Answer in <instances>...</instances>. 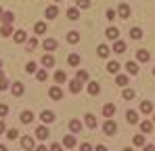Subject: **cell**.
<instances>
[{
  "mask_svg": "<svg viewBox=\"0 0 155 151\" xmlns=\"http://www.w3.org/2000/svg\"><path fill=\"white\" fill-rule=\"evenodd\" d=\"M153 124L155 122H151V120H143V122H140V132L151 134V132H153Z\"/></svg>",
  "mask_w": 155,
  "mask_h": 151,
  "instance_id": "8",
  "label": "cell"
},
{
  "mask_svg": "<svg viewBox=\"0 0 155 151\" xmlns=\"http://www.w3.org/2000/svg\"><path fill=\"white\" fill-rule=\"evenodd\" d=\"M48 97H51L52 101H61L63 99V90H61L59 86H52L51 90H48Z\"/></svg>",
  "mask_w": 155,
  "mask_h": 151,
  "instance_id": "5",
  "label": "cell"
},
{
  "mask_svg": "<svg viewBox=\"0 0 155 151\" xmlns=\"http://www.w3.org/2000/svg\"><path fill=\"white\" fill-rule=\"evenodd\" d=\"M42 49L48 50V52H51V50H54V49H57V40H54V38H46V40L42 42Z\"/></svg>",
  "mask_w": 155,
  "mask_h": 151,
  "instance_id": "13",
  "label": "cell"
},
{
  "mask_svg": "<svg viewBox=\"0 0 155 151\" xmlns=\"http://www.w3.org/2000/svg\"><path fill=\"white\" fill-rule=\"evenodd\" d=\"M115 84L122 86V88H126V86H128V76H117V78H115Z\"/></svg>",
  "mask_w": 155,
  "mask_h": 151,
  "instance_id": "34",
  "label": "cell"
},
{
  "mask_svg": "<svg viewBox=\"0 0 155 151\" xmlns=\"http://www.w3.org/2000/svg\"><path fill=\"white\" fill-rule=\"evenodd\" d=\"M105 17H107V21H113V19H115V11H113V8H107Z\"/></svg>",
  "mask_w": 155,
  "mask_h": 151,
  "instance_id": "44",
  "label": "cell"
},
{
  "mask_svg": "<svg viewBox=\"0 0 155 151\" xmlns=\"http://www.w3.org/2000/svg\"><path fill=\"white\" fill-rule=\"evenodd\" d=\"M63 147H67V149L76 147V136H74V134H67V136H63Z\"/></svg>",
  "mask_w": 155,
  "mask_h": 151,
  "instance_id": "18",
  "label": "cell"
},
{
  "mask_svg": "<svg viewBox=\"0 0 155 151\" xmlns=\"http://www.w3.org/2000/svg\"><path fill=\"white\" fill-rule=\"evenodd\" d=\"M80 38H82L80 32H69V34H67V42H69V44H78Z\"/></svg>",
  "mask_w": 155,
  "mask_h": 151,
  "instance_id": "23",
  "label": "cell"
},
{
  "mask_svg": "<svg viewBox=\"0 0 155 151\" xmlns=\"http://www.w3.org/2000/svg\"><path fill=\"white\" fill-rule=\"evenodd\" d=\"M67 63H69V65H74V67H78V65L82 63V57L76 55V52H71V55H69V59H67Z\"/></svg>",
  "mask_w": 155,
  "mask_h": 151,
  "instance_id": "24",
  "label": "cell"
},
{
  "mask_svg": "<svg viewBox=\"0 0 155 151\" xmlns=\"http://www.w3.org/2000/svg\"><path fill=\"white\" fill-rule=\"evenodd\" d=\"M126 69H128V74L136 76L138 74V63H136V61H128V63H126Z\"/></svg>",
  "mask_w": 155,
  "mask_h": 151,
  "instance_id": "27",
  "label": "cell"
},
{
  "mask_svg": "<svg viewBox=\"0 0 155 151\" xmlns=\"http://www.w3.org/2000/svg\"><path fill=\"white\" fill-rule=\"evenodd\" d=\"M132 143H134L136 147H145V132H143V134H136Z\"/></svg>",
  "mask_w": 155,
  "mask_h": 151,
  "instance_id": "35",
  "label": "cell"
},
{
  "mask_svg": "<svg viewBox=\"0 0 155 151\" xmlns=\"http://www.w3.org/2000/svg\"><path fill=\"white\" fill-rule=\"evenodd\" d=\"M122 97H124L126 101H132L134 97H136V92H134L132 88H124V92H122Z\"/></svg>",
  "mask_w": 155,
  "mask_h": 151,
  "instance_id": "36",
  "label": "cell"
},
{
  "mask_svg": "<svg viewBox=\"0 0 155 151\" xmlns=\"http://www.w3.org/2000/svg\"><path fill=\"white\" fill-rule=\"evenodd\" d=\"M21 147L23 149H36V139L34 136H29V134H25V136H21Z\"/></svg>",
  "mask_w": 155,
  "mask_h": 151,
  "instance_id": "2",
  "label": "cell"
},
{
  "mask_svg": "<svg viewBox=\"0 0 155 151\" xmlns=\"http://www.w3.org/2000/svg\"><path fill=\"white\" fill-rule=\"evenodd\" d=\"M54 80H57V82H59V84H63V82H65V80H67V74H65V72H63V69H59V72H57V74H54Z\"/></svg>",
  "mask_w": 155,
  "mask_h": 151,
  "instance_id": "38",
  "label": "cell"
},
{
  "mask_svg": "<svg viewBox=\"0 0 155 151\" xmlns=\"http://www.w3.org/2000/svg\"><path fill=\"white\" fill-rule=\"evenodd\" d=\"M126 122H128V124H138V122H140V120H138V111L128 109V111H126Z\"/></svg>",
  "mask_w": 155,
  "mask_h": 151,
  "instance_id": "4",
  "label": "cell"
},
{
  "mask_svg": "<svg viewBox=\"0 0 155 151\" xmlns=\"http://www.w3.org/2000/svg\"><path fill=\"white\" fill-rule=\"evenodd\" d=\"M51 149H52V151H59V149H61V145H59V143H52Z\"/></svg>",
  "mask_w": 155,
  "mask_h": 151,
  "instance_id": "48",
  "label": "cell"
},
{
  "mask_svg": "<svg viewBox=\"0 0 155 151\" xmlns=\"http://www.w3.org/2000/svg\"><path fill=\"white\" fill-rule=\"evenodd\" d=\"M46 29H48V27H46V23H42V21H38V23L34 25V32H36V34H46Z\"/></svg>",
  "mask_w": 155,
  "mask_h": 151,
  "instance_id": "33",
  "label": "cell"
},
{
  "mask_svg": "<svg viewBox=\"0 0 155 151\" xmlns=\"http://www.w3.org/2000/svg\"><path fill=\"white\" fill-rule=\"evenodd\" d=\"M136 59H138L140 63H147V61L151 59V52L147 49H140V50H136Z\"/></svg>",
  "mask_w": 155,
  "mask_h": 151,
  "instance_id": "6",
  "label": "cell"
},
{
  "mask_svg": "<svg viewBox=\"0 0 155 151\" xmlns=\"http://www.w3.org/2000/svg\"><path fill=\"white\" fill-rule=\"evenodd\" d=\"M6 88H8V82L4 76H0V90H6Z\"/></svg>",
  "mask_w": 155,
  "mask_h": 151,
  "instance_id": "47",
  "label": "cell"
},
{
  "mask_svg": "<svg viewBox=\"0 0 155 151\" xmlns=\"http://www.w3.org/2000/svg\"><path fill=\"white\" fill-rule=\"evenodd\" d=\"M97 52H99V57H109V52H111V49H109L107 44H99V49H97Z\"/></svg>",
  "mask_w": 155,
  "mask_h": 151,
  "instance_id": "30",
  "label": "cell"
},
{
  "mask_svg": "<svg viewBox=\"0 0 155 151\" xmlns=\"http://www.w3.org/2000/svg\"><path fill=\"white\" fill-rule=\"evenodd\" d=\"M25 72L27 74H36V72H38V65H36L34 61H29V63L25 65Z\"/></svg>",
  "mask_w": 155,
  "mask_h": 151,
  "instance_id": "41",
  "label": "cell"
},
{
  "mask_svg": "<svg viewBox=\"0 0 155 151\" xmlns=\"http://www.w3.org/2000/svg\"><path fill=\"white\" fill-rule=\"evenodd\" d=\"M113 52H117V55L126 52V42H122V40H113Z\"/></svg>",
  "mask_w": 155,
  "mask_h": 151,
  "instance_id": "16",
  "label": "cell"
},
{
  "mask_svg": "<svg viewBox=\"0 0 155 151\" xmlns=\"http://www.w3.org/2000/svg\"><path fill=\"white\" fill-rule=\"evenodd\" d=\"M19 120H21L23 124H31V120H34V111H29V109H25V111H21Z\"/></svg>",
  "mask_w": 155,
  "mask_h": 151,
  "instance_id": "12",
  "label": "cell"
},
{
  "mask_svg": "<svg viewBox=\"0 0 155 151\" xmlns=\"http://www.w3.org/2000/svg\"><path fill=\"white\" fill-rule=\"evenodd\" d=\"M54 2H61V0H54Z\"/></svg>",
  "mask_w": 155,
  "mask_h": 151,
  "instance_id": "55",
  "label": "cell"
},
{
  "mask_svg": "<svg viewBox=\"0 0 155 151\" xmlns=\"http://www.w3.org/2000/svg\"><path fill=\"white\" fill-rule=\"evenodd\" d=\"M2 15H4V11H2V8H0V19H2Z\"/></svg>",
  "mask_w": 155,
  "mask_h": 151,
  "instance_id": "50",
  "label": "cell"
},
{
  "mask_svg": "<svg viewBox=\"0 0 155 151\" xmlns=\"http://www.w3.org/2000/svg\"><path fill=\"white\" fill-rule=\"evenodd\" d=\"M2 132H6V128H4V122L0 120V134H2Z\"/></svg>",
  "mask_w": 155,
  "mask_h": 151,
  "instance_id": "49",
  "label": "cell"
},
{
  "mask_svg": "<svg viewBox=\"0 0 155 151\" xmlns=\"http://www.w3.org/2000/svg\"><path fill=\"white\" fill-rule=\"evenodd\" d=\"M57 15H59V8H57V6H48V8H46V17H48V19H54Z\"/></svg>",
  "mask_w": 155,
  "mask_h": 151,
  "instance_id": "37",
  "label": "cell"
},
{
  "mask_svg": "<svg viewBox=\"0 0 155 151\" xmlns=\"http://www.w3.org/2000/svg\"><path fill=\"white\" fill-rule=\"evenodd\" d=\"M153 76H155V67H153Z\"/></svg>",
  "mask_w": 155,
  "mask_h": 151,
  "instance_id": "53",
  "label": "cell"
},
{
  "mask_svg": "<svg viewBox=\"0 0 155 151\" xmlns=\"http://www.w3.org/2000/svg\"><path fill=\"white\" fill-rule=\"evenodd\" d=\"M67 19H69V21L80 19V11H78V8H69V11H67Z\"/></svg>",
  "mask_w": 155,
  "mask_h": 151,
  "instance_id": "32",
  "label": "cell"
},
{
  "mask_svg": "<svg viewBox=\"0 0 155 151\" xmlns=\"http://www.w3.org/2000/svg\"><path fill=\"white\" fill-rule=\"evenodd\" d=\"M48 134H51V132H48V128H46V126H38V128H36V139L46 141V139H48Z\"/></svg>",
  "mask_w": 155,
  "mask_h": 151,
  "instance_id": "3",
  "label": "cell"
},
{
  "mask_svg": "<svg viewBox=\"0 0 155 151\" xmlns=\"http://www.w3.org/2000/svg\"><path fill=\"white\" fill-rule=\"evenodd\" d=\"M36 78H38V82H44V80L48 78V72H46V69H38V72H36Z\"/></svg>",
  "mask_w": 155,
  "mask_h": 151,
  "instance_id": "39",
  "label": "cell"
},
{
  "mask_svg": "<svg viewBox=\"0 0 155 151\" xmlns=\"http://www.w3.org/2000/svg\"><path fill=\"white\" fill-rule=\"evenodd\" d=\"M11 92H13V97H21V95H23V84H21V82H15V84L11 86Z\"/></svg>",
  "mask_w": 155,
  "mask_h": 151,
  "instance_id": "17",
  "label": "cell"
},
{
  "mask_svg": "<svg viewBox=\"0 0 155 151\" xmlns=\"http://www.w3.org/2000/svg\"><path fill=\"white\" fill-rule=\"evenodd\" d=\"M0 67H2V61H0Z\"/></svg>",
  "mask_w": 155,
  "mask_h": 151,
  "instance_id": "54",
  "label": "cell"
},
{
  "mask_svg": "<svg viewBox=\"0 0 155 151\" xmlns=\"http://www.w3.org/2000/svg\"><path fill=\"white\" fill-rule=\"evenodd\" d=\"M15 42H17V44H23V42H27V32H23V29H17V32H15Z\"/></svg>",
  "mask_w": 155,
  "mask_h": 151,
  "instance_id": "15",
  "label": "cell"
},
{
  "mask_svg": "<svg viewBox=\"0 0 155 151\" xmlns=\"http://www.w3.org/2000/svg\"><path fill=\"white\" fill-rule=\"evenodd\" d=\"M103 132L107 134V136H113V134L117 132V124H115V122L109 118V120H107V122L103 124Z\"/></svg>",
  "mask_w": 155,
  "mask_h": 151,
  "instance_id": "1",
  "label": "cell"
},
{
  "mask_svg": "<svg viewBox=\"0 0 155 151\" xmlns=\"http://www.w3.org/2000/svg\"><path fill=\"white\" fill-rule=\"evenodd\" d=\"M120 67H122V65H120L117 61H109V63H107V72H109V74H117Z\"/></svg>",
  "mask_w": 155,
  "mask_h": 151,
  "instance_id": "26",
  "label": "cell"
},
{
  "mask_svg": "<svg viewBox=\"0 0 155 151\" xmlns=\"http://www.w3.org/2000/svg\"><path fill=\"white\" fill-rule=\"evenodd\" d=\"M4 149H6V147H4V145H0V151H4Z\"/></svg>",
  "mask_w": 155,
  "mask_h": 151,
  "instance_id": "51",
  "label": "cell"
},
{
  "mask_svg": "<svg viewBox=\"0 0 155 151\" xmlns=\"http://www.w3.org/2000/svg\"><path fill=\"white\" fill-rule=\"evenodd\" d=\"M90 6V0H78V8H88Z\"/></svg>",
  "mask_w": 155,
  "mask_h": 151,
  "instance_id": "45",
  "label": "cell"
},
{
  "mask_svg": "<svg viewBox=\"0 0 155 151\" xmlns=\"http://www.w3.org/2000/svg\"><path fill=\"white\" fill-rule=\"evenodd\" d=\"M38 46V40L36 38H27V50H34Z\"/></svg>",
  "mask_w": 155,
  "mask_h": 151,
  "instance_id": "43",
  "label": "cell"
},
{
  "mask_svg": "<svg viewBox=\"0 0 155 151\" xmlns=\"http://www.w3.org/2000/svg\"><path fill=\"white\" fill-rule=\"evenodd\" d=\"M69 90H71V92H74V95H78V92H80V90H82V80H71V82H69Z\"/></svg>",
  "mask_w": 155,
  "mask_h": 151,
  "instance_id": "19",
  "label": "cell"
},
{
  "mask_svg": "<svg viewBox=\"0 0 155 151\" xmlns=\"http://www.w3.org/2000/svg\"><path fill=\"white\" fill-rule=\"evenodd\" d=\"M76 78H78V80H82V82H86V80H88V72H86V69H78Z\"/></svg>",
  "mask_w": 155,
  "mask_h": 151,
  "instance_id": "42",
  "label": "cell"
},
{
  "mask_svg": "<svg viewBox=\"0 0 155 151\" xmlns=\"http://www.w3.org/2000/svg\"><path fill=\"white\" fill-rule=\"evenodd\" d=\"M8 113V105H4V103H0V118H4Z\"/></svg>",
  "mask_w": 155,
  "mask_h": 151,
  "instance_id": "46",
  "label": "cell"
},
{
  "mask_svg": "<svg viewBox=\"0 0 155 151\" xmlns=\"http://www.w3.org/2000/svg\"><path fill=\"white\" fill-rule=\"evenodd\" d=\"M105 36H107L109 40H117V38H120V29H117V27H107V29H105Z\"/></svg>",
  "mask_w": 155,
  "mask_h": 151,
  "instance_id": "10",
  "label": "cell"
},
{
  "mask_svg": "<svg viewBox=\"0 0 155 151\" xmlns=\"http://www.w3.org/2000/svg\"><path fill=\"white\" fill-rule=\"evenodd\" d=\"M84 122L88 128H97V118H94V113H86L84 116Z\"/></svg>",
  "mask_w": 155,
  "mask_h": 151,
  "instance_id": "21",
  "label": "cell"
},
{
  "mask_svg": "<svg viewBox=\"0 0 155 151\" xmlns=\"http://www.w3.org/2000/svg\"><path fill=\"white\" fill-rule=\"evenodd\" d=\"M86 90H88V95H99L101 92V86H99V82H88V86H86Z\"/></svg>",
  "mask_w": 155,
  "mask_h": 151,
  "instance_id": "11",
  "label": "cell"
},
{
  "mask_svg": "<svg viewBox=\"0 0 155 151\" xmlns=\"http://www.w3.org/2000/svg\"><path fill=\"white\" fill-rule=\"evenodd\" d=\"M117 17H122V19H128V17H130V6H128V4H120V8H117Z\"/></svg>",
  "mask_w": 155,
  "mask_h": 151,
  "instance_id": "14",
  "label": "cell"
},
{
  "mask_svg": "<svg viewBox=\"0 0 155 151\" xmlns=\"http://www.w3.org/2000/svg\"><path fill=\"white\" fill-rule=\"evenodd\" d=\"M6 139H8V141L19 139V130H17V128H8V130H6Z\"/></svg>",
  "mask_w": 155,
  "mask_h": 151,
  "instance_id": "31",
  "label": "cell"
},
{
  "mask_svg": "<svg viewBox=\"0 0 155 151\" xmlns=\"http://www.w3.org/2000/svg\"><path fill=\"white\" fill-rule=\"evenodd\" d=\"M2 21H4V23H13V21H15V13H11V11L4 13V15H2Z\"/></svg>",
  "mask_w": 155,
  "mask_h": 151,
  "instance_id": "40",
  "label": "cell"
},
{
  "mask_svg": "<svg viewBox=\"0 0 155 151\" xmlns=\"http://www.w3.org/2000/svg\"><path fill=\"white\" fill-rule=\"evenodd\" d=\"M69 130H71L74 134H78V132L82 130V122H80V120H71V122H69Z\"/></svg>",
  "mask_w": 155,
  "mask_h": 151,
  "instance_id": "28",
  "label": "cell"
},
{
  "mask_svg": "<svg viewBox=\"0 0 155 151\" xmlns=\"http://www.w3.org/2000/svg\"><path fill=\"white\" fill-rule=\"evenodd\" d=\"M11 34H13V27H11V23H4V25H2V29H0V36H2V38H8Z\"/></svg>",
  "mask_w": 155,
  "mask_h": 151,
  "instance_id": "29",
  "label": "cell"
},
{
  "mask_svg": "<svg viewBox=\"0 0 155 151\" xmlns=\"http://www.w3.org/2000/svg\"><path fill=\"white\" fill-rule=\"evenodd\" d=\"M42 65H44V67H54V57H52L51 52H46V55L42 57Z\"/></svg>",
  "mask_w": 155,
  "mask_h": 151,
  "instance_id": "22",
  "label": "cell"
},
{
  "mask_svg": "<svg viewBox=\"0 0 155 151\" xmlns=\"http://www.w3.org/2000/svg\"><path fill=\"white\" fill-rule=\"evenodd\" d=\"M153 122H155V113H153Z\"/></svg>",
  "mask_w": 155,
  "mask_h": 151,
  "instance_id": "52",
  "label": "cell"
},
{
  "mask_svg": "<svg viewBox=\"0 0 155 151\" xmlns=\"http://www.w3.org/2000/svg\"><path fill=\"white\" fill-rule=\"evenodd\" d=\"M140 113H145V116H149V113H153V103L147 99L140 103Z\"/></svg>",
  "mask_w": 155,
  "mask_h": 151,
  "instance_id": "9",
  "label": "cell"
},
{
  "mask_svg": "<svg viewBox=\"0 0 155 151\" xmlns=\"http://www.w3.org/2000/svg\"><path fill=\"white\" fill-rule=\"evenodd\" d=\"M103 116H105V118L115 116V105H113V103H107V105L103 107Z\"/></svg>",
  "mask_w": 155,
  "mask_h": 151,
  "instance_id": "20",
  "label": "cell"
},
{
  "mask_svg": "<svg viewBox=\"0 0 155 151\" xmlns=\"http://www.w3.org/2000/svg\"><path fill=\"white\" fill-rule=\"evenodd\" d=\"M40 120H42L44 124H52V122H54V113L48 111V109H44V111L40 113Z\"/></svg>",
  "mask_w": 155,
  "mask_h": 151,
  "instance_id": "7",
  "label": "cell"
},
{
  "mask_svg": "<svg viewBox=\"0 0 155 151\" xmlns=\"http://www.w3.org/2000/svg\"><path fill=\"white\" fill-rule=\"evenodd\" d=\"M130 38L132 40H140L143 38V29L140 27H130Z\"/></svg>",
  "mask_w": 155,
  "mask_h": 151,
  "instance_id": "25",
  "label": "cell"
}]
</instances>
